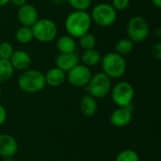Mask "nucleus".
<instances>
[{
  "instance_id": "obj_1",
  "label": "nucleus",
  "mask_w": 161,
  "mask_h": 161,
  "mask_svg": "<svg viewBox=\"0 0 161 161\" xmlns=\"http://www.w3.org/2000/svg\"><path fill=\"white\" fill-rule=\"evenodd\" d=\"M92 18L86 10H74L65 20V29L73 38H79L89 32L92 26Z\"/></svg>"
},
{
  "instance_id": "obj_2",
  "label": "nucleus",
  "mask_w": 161,
  "mask_h": 161,
  "mask_svg": "<svg viewBox=\"0 0 161 161\" xmlns=\"http://www.w3.org/2000/svg\"><path fill=\"white\" fill-rule=\"evenodd\" d=\"M18 86L26 93L39 92L46 86L44 74L36 69H27L19 76Z\"/></svg>"
},
{
  "instance_id": "obj_3",
  "label": "nucleus",
  "mask_w": 161,
  "mask_h": 161,
  "mask_svg": "<svg viewBox=\"0 0 161 161\" xmlns=\"http://www.w3.org/2000/svg\"><path fill=\"white\" fill-rule=\"evenodd\" d=\"M101 66L103 73L106 74L110 79H117L122 77L126 72V61L125 57L117 54L116 52L107 53L101 58Z\"/></svg>"
},
{
  "instance_id": "obj_4",
  "label": "nucleus",
  "mask_w": 161,
  "mask_h": 161,
  "mask_svg": "<svg viewBox=\"0 0 161 161\" xmlns=\"http://www.w3.org/2000/svg\"><path fill=\"white\" fill-rule=\"evenodd\" d=\"M88 94L96 98L106 97L111 90V79L103 72L92 75L89 83L84 87Z\"/></svg>"
},
{
  "instance_id": "obj_5",
  "label": "nucleus",
  "mask_w": 161,
  "mask_h": 161,
  "mask_svg": "<svg viewBox=\"0 0 161 161\" xmlns=\"http://www.w3.org/2000/svg\"><path fill=\"white\" fill-rule=\"evenodd\" d=\"M127 37L134 43L145 41L150 35V25L147 20L142 16L132 17L126 26Z\"/></svg>"
},
{
  "instance_id": "obj_6",
  "label": "nucleus",
  "mask_w": 161,
  "mask_h": 161,
  "mask_svg": "<svg viewBox=\"0 0 161 161\" xmlns=\"http://www.w3.org/2000/svg\"><path fill=\"white\" fill-rule=\"evenodd\" d=\"M34 39L41 42H50L54 41L58 35V26L56 23L47 18L38 19L31 26Z\"/></svg>"
},
{
  "instance_id": "obj_7",
  "label": "nucleus",
  "mask_w": 161,
  "mask_h": 161,
  "mask_svg": "<svg viewBox=\"0 0 161 161\" xmlns=\"http://www.w3.org/2000/svg\"><path fill=\"white\" fill-rule=\"evenodd\" d=\"M91 18L92 21H93L97 25L107 27L112 25L116 22L117 11L111 4L99 3L93 7Z\"/></svg>"
},
{
  "instance_id": "obj_8",
  "label": "nucleus",
  "mask_w": 161,
  "mask_h": 161,
  "mask_svg": "<svg viewBox=\"0 0 161 161\" xmlns=\"http://www.w3.org/2000/svg\"><path fill=\"white\" fill-rule=\"evenodd\" d=\"M110 91L111 99L117 107L125 108L132 104L135 95V90L129 82L121 81L117 83Z\"/></svg>"
},
{
  "instance_id": "obj_9",
  "label": "nucleus",
  "mask_w": 161,
  "mask_h": 161,
  "mask_svg": "<svg viewBox=\"0 0 161 161\" xmlns=\"http://www.w3.org/2000/svg\"><path fill=\"white\" fill-rule=\"evenodd\" d=\"M92 75V71L90 67H87L84 64L78 63L76 66H75L73 69L67 72L66 79L74 87L84 88L89 83Z\"/></svg>"
},
{
  "instance_id": "obj_10",
  "label": "nucleus",
  "mask_w": 161,
  "mask_h": 161,
  "mask_svg": "<svg viewBox=\"0 0 161 161\" xmlns=\"http://www.w3.org/2000/svg\"><path fill=\"white\" fill-rule=\"evenodd\" d=\"M132 111H133V105L130 104L125 108H116L110 115L109 121L113 126L116 127H125L127 126L132 121Z\"/></svg>"
},
{
  "instance_id": "obj_11",
  "label": "nucleus",
  "mask_w": 161,
  "mask_h": 161,
  "mask_svg": "<svg viewBox=\"0 0 161 161\" xmlns=\"http://www.w3.org/2000/svg\"><path fill=\"white\" fill-rule=\"evenodd\" d=\"M17 18L22 25L31 27L38 21L39 13L37 8L33 5L25 3L18 8Z\"/></svg>"
},
{
  "instance_id": "obj_12",
  "label": "nucleus",
  "mask_w": 161,
  "mask_h": 161,
  "mask_svg": "<svg viewBox=\"0 0 161 161\" xmlns=\"http://www.w3.org/2000/svg\"><path fill=\"white\" fill-rule=\"evenodd\" d=\"M18 151L17 141L8 134L0 135V157L13 158Z\"/></svg>"
},
{
  "instance_id": "obj_13",
  "label": "nucleus",
  "mask_w": 161,
  "mask_h": 161,
  "mask_svg": "<svg viewBox=\"0 0 161 161\" xmlns=\"http://www.w3.org/2000/svg\"><path fill=\"white\" fill-rule=\"evenodd\" d=\"M8 60L13 69L18 71H25L31 65V57L24 50H14Z\"/></svg>"
},
{
  "instance_id": "obj_14",
  "label": "nucleus",
  "mask_w": 161,
  "mask_h": 161,
  "mask_svg": "<svg viewBox=\"0 0 161 161\" xmlns=\"http://www.w3.org/2000/svg\"><path fill=\"white\" fill-rule=\"evenodd\" d=\"M79 63V57L76 53L60 54L56 58V67L67 73Z\"/></svg>"
},
{
  "instance_id": "obj_15",
  "label": "nucleus",
  "mask_w": 161,
  "mask_h": 161,
  "mask_svg": "<svg viewBox=\"0 0 161 161\" xmlns=\"http://www.w3.org/2000/svg\"><path fill=\"white\" fill-rule=\"evenodd\" d=\"M45 82L46 85L50 87H58L61 86L66 80V73L60 70L58 67L50 69L45 75Z\"/></svg>"
},
{
  "instance_id": "obj_16",
  "label": "nucleus",
  "mask_w": 161,
  "mask_h": 161,
  "mask_svg": "<svg viewBox=\"0 0 161 161\" xmlns=\"http://www.w3.org/2000/svg\"><path fill=\"white\" fill-rule=\"evenodd\" d=\"M98 106L94 97L90 94H85L80 100V109L87 117L93 116L97 111Z\"/></svg>"
},
{
  "instance_id": "obj_17",
  "label": "nucleus",
  "mask_w": 161,
  "mask_h": 161,
  "mask_svg": "<svg viewBox=\"0 0 161 161\" xmlns=\"http://www.w3.org/2000/svg\"><path fill=\"white\" fill-rule=\"evenodd\" d=\"M57 48L60 54L75 53L76 49L75 38L71 37L70 35H64L59 37L57 41Z\"/></svg>"
},
{
  "instance_id": "obj_18",
  "label": "nucleus",
  "mask_w": 161,
  "mask_h": 161,
  "mask_svg": "<svg viewBox=\"0 0 161 161\" xmlns=\"http://www.w3.org/2000/svg\"><path fill=\"white\" fill-rule=\"evenodd\" d=\"M101 58H102L101 54L95 48L84 50V52L81 55V61L87 67L96 66L97 64L100 63Z\"/></svg>"
},
{
  "instance_id": "obj_19",
  "label": "nucleus",
  "mask_w": 161,
  "mask_h": 161,
  "mask_svg": "<svg viewBox=\"0 0 161 161\" xmlns=\"http://www.w3.org/2000/svg\"><path fill=\"white\" fill-rule=\"evenodd\" d=\"M14 37H15V40L18 42L23 43V44L28 43V42H30L34 39L31 27L30 26H25V25L20 26L15 31Z\"/></svg>"
},
{
  "instance_id": "obj_20",
  "label": "nucleus",
  "mask_w": 161,
  "mask_h": 161,
  "mask_svg": "<svg viewBox=\"0 0 161 161\" xmlns=\"http://www.w3.org/2000/svg\"><path fill=\"white\" fill-rule=\"evenodd\" d=\"M134 47H135V43L128 38L121 39L115 44V51L117 54L125 57V56L130 54L134 50Z\"/></svg>"
},
{
  "instance_id": "obj_21",
  "label": "nucleus",
  "mask_w": 161,
  "mask_h": 161,
  "mask_svg": "<svg viewBox=\"0 0 161 161\" xmlns=\"http://www.w3.org/2000/svg\"><path fill=\"white\" fill-rule=\"evenodd\" d=\"M14 73V69L8 59L0 58V84L9 80Z\"/></svg>"
},
{
  "instance_id": "obj_22",
  "label": "nucleus",
  "mask_w": 161,
  "mask_h": 161,
  "mask_svg": "<svg viewBox=\"0 0 161 161\" xmlns=\"http://www.w3.org/2000/svg\"><path fill=\"white\" fill-rule=\"evenodd\" d=\"M78 42H79V45L84 50L93 49L96 45V39L90 32H87L83 34L82 36H80L78 38Z\"/></svg>"
},
{
  "instance_id": "obj_23",
  "label": "nucleus",
  "mask_w": 161,
  "mask_h": 161,
  "mask_svg": "<svg viewBox=\"0 0 161 161\" xmlns=\"http://www.w3.org/2000/svg\"><path fill=\"white\" fill-rule=\"evenodd\" d=\"M115 161H140L139 154L131 149H126L120 152L117 156Z\"/></svg>"
},
{
  "instance_id": "obj_24",
  "label": "nucleus",
  "mask_w": 161,
  "mask_h": 161,
  "mask_svg": "<svg viewBox=\"0 0 161 161\" xmlns=\"http://www.w3.org/2000/svg\"><path fill=\"white\" fill-rule=\"evenodd\" d=\"M13 52H14L13 46L9 42H0V58L9 59Z\"/></svg>"
},
{
  "instance_id": "obj_25",
  "label": "nucleus",
  "mask_w": 161,
  "mask_h": 161,
  "mask_svg": "<svg viewBox=\"0 0 161 161\" xmlns=\"http://www.w3.org/2000/svg\"><path fill=\"white\" fill-rule=\"evenodd\" d=\"M67 2L75 10H87L92 5V0H67Z\"/></svg>"
},
{
  "instance_id": "obj_26",
  "label": "nucleus",
  "mask_w": 161,
  "mask_h": 161,
  "mask_svg": "<svg viewBox=\"0 0 161 161\" xmlns=\"http://www.w3.org/2000/svg\"><path fill=\"white\" fill-rule=\"evenodd\" d=\"M130 0H112L111 6L114 8L116 11L118 10H124L129 6Z\"/></svg>"
},
{
  "instance_id": "obj_27",
  "label": "nucleus",
  "mask_w": 161,
  "mask_h": 161,
  "mask_svg": "<svg viewBox=\"0 0 161 161\" xmlns=\"http://www.w3.org/2000/svg\"><path fill=\"white\" fill-rule=\"evenodd\" d=\"M151 53L154 58H156L157 60H160L161 59V43L160 42H156L152 48H151Z\"/></svg>"
},
{
  "instance_id": "obj_28",
  "label": "nucleus",
  "mask_w": 161,
  "mask_h": 161,
  "mask_svg": "<svg viewBox=\"0 0 161 161\" xmlns=\"http://www.w3.org/2000/svg\"><path fill=\"white\" fill-rule=\"evenodd\" d=\"M7 120V111H6V108L0 105V126L2 125H4V123L6 122Z\"/></svg>"
},
{
  "instance_id": "obj_29",
  "label": "nucleus",
  "mask_w": 161,
  "mask_h": 161,
  "mask_svg": "<svg viewBox=\"0 0 161 161\" xmlns=\"http://www.w3.org/2000/svg\"><path fill=\"white\" fill-rule=\"evenodd\" d=\"M10 2H11L14 6L20 8V7H22L23 5H25V4L26 3V0H10Z\"/></svg>"
},
{
  "instance_id": "obj_30",
  "label": "nucleus",
  "mask_w": 161,
  "mask_h": 161,
  "mask_svg": "<svg viewBox=\"0 0 161 161\" xmlns=\"http://www.w3.org/2000/svg\"><path fill=\"white\" fill-rule=\"evenodd\" d=\"M153 6L157 8H161V0H151Z\"/></svg>"
},
{
  "instance_id": "obj_31",
  "label": "nucleus",
  "mask_w": 161,
  "mask_h": 161,
  "mask_svg": "<svg viewBox=\"0 0 161 161\" xmlns=\"http://www.w3.org/2000/svg\"><path fill=\"white\" fill-rule=\"evenodd\" d=\"M51 1L55 5H62V4H64V3L67 2V0H51Z\"/></svg>"
},
{
  "instance_id": "obj_32",
  "label": "nucleus",
  "mask_w": 161,
  "mask_h": 161,
  "mask_svg": "<svg viewBox=\"0 0 161 161\" xmlns=\"http://www.w3.org/2000/svg\"><path fill=\"white\" fill-rule=\"evenodd\" d=\"M10 2V0H0V7L6 6L7 4H8Z\"/></svg>"
},
{
  "instance_id": "obj_33",
  "label": "nucleus",
  "mask_w": 161,
  "mask_h": 161,
  "mask_svg": "<svg viewBox=\"0 0 161 161\" xmlns=\"http://www.w3.org/2000/svg\"><path fill=\"white\" fill-rule=\"evenodd\" d=\"M156 36L158 38H160L161 37V29L159 27H157V29H156Z\"/></svg>"
},
{
  "instance_id": "obj_34",
  "label": "nucleus",
  "mask_w": 161,
  "mask_h": 161,
  "mask_svg": "<svg viewBox=\"0 0 161 161\" xmlns=\"http://www.w3.org/2000/svg\"><path fill=\"white\" fill-rule=\"evenodd\" d=\"M3 161H15L12 158H4V160Z\"/></svg>"
},
{
  "instance_id": "obj_35",
  "label": "nucleus",
  "mask_w": 161,
  "mask_h": 161,
  "mask_svg": "<svg viewBox=\"0 0 161 161\" xmlns=\"http://www.w3.org/2000/svg\"><path fill=\"white\" fill-rule=\"evenodd\" d=\"M0 95H1V88H0Z\"/></svg>"
}]
</instances>
